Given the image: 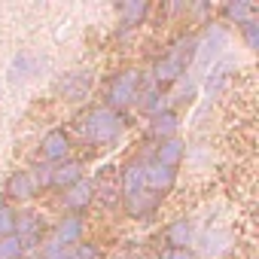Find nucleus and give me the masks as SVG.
Here are the masks:
<instances>
[{
	"label": "nucleus",
	"mask_w": 259,
	"mask_h": 259,
	"mask_svg": "<svg viewBox=\"0 0 259 259\" xmlns=\"http://www.w3.org/2000/svg\"><path fill=\"white\" fill-rule=\"evenodd\" d=\"M122 132H125V116L107 110L104 104L79 116V135L92 147H110L122 138Z\"/></svg>",
	"instance_id": "nucleus-1"
},
{
	"label": "nucleus",
	"mask_w": 259,
	"mask_h": 259,
	"mask_svg": "<svg viewBox=\"0 0 259 259\" xmlns=\"http://www.w3.org/2000/svg\"><path fill=\"white\" fill-rule=\"evenodd\" d=\"M195 37H183V40H177L159 61H156V67H153V85H159V89H165V85H174V82H180L183 79V73L192 67V61H195Z\"/></svg>",
	"instance_id": "nucleus-2"
},
{
	"label": "nucleus",
	"mask_w": 259,
	"mask_h": 259,
	"mask_svg": "<svg viewBox=\"0 0 259 259\" xmlns=\"http://www.w3.org/2000/svg\"><path fill=\"white\" fill-rule=\"evenodd\" d=\"M141 92H144V73L141 70H122V73H116L107 82L104 107L113 110V113H122L125 107H132V104L141 101Z\"/></svg>",
	"instance_id": "nucleus-3"
},
{
	"label": "nucleus",
	"mask_w": 259,
	"mask_h": 259,
	"mask_svg": "<svg viewBox=\"0 0 259 259\" xmlns=\"http://www.w3.org/2000/svg\"><path fill=\"white\" fill-rule=\"evenodd\" d=\"M226 43H229V31H226L223 25H210L207 34L195 43V61H192V64H195L198 70H210V67L217 64V58L223 55Z\"/></svg>",
	"instance_id": "nucleus-4"
},
{
	"label": "nucleus",
	"mask_w": 259,
	"mask_h": 259,
	"mask_svg": "<svg viewBox=\"0 0 259 259\" xmlns=\"http://www.w3.org/2000/svg\"><path fill=\"white\" fill-rule=\"evenodd\" d=\"M177 183V171L174 168H165L159 162H147L144 165V189L156 198H162L165 192H171Z\"/></svg>",
	"instance_id": "nucleus-5"
},
{
	"label": "nucleus",
	"mask_w": 259,
	"mask_h": 259,
	"mask_svg": "<svg viewBox=\"0 0 259 259\" xmlns=\"http://www.w3.org/2000/svg\"><path fill=\"white\" fill-rule=\"evenodd\" d=\"M40 156L46 165H58L64 159H70V135L64 128H52V132L43 135L40 141Z\"/></svg>",
	"instance_id": "nucleus-6"
},
{
	"label": "nucleus",
	"mask_w": 259,
	"mask_h": 259,
	"mask_svg": "<svg viewBox=\"0 0 259 259\" xmlns=\"http://www.w3.org/2000/svg\"><path fill=\"white\" fill-rule=\"evenodd\" d=\"M95 195H98V186L92 183V180H79V183H73L70 189H64V195H61V201H64V207L70 210V213H76V217H82V210L95 201Z\"/></svg>",
	"instance_id": "nucleus-7"
},
{
	"label": "nucleus",
	"mask_w": 259,
	"mask_h": 259,
	"mask_svg": "<svg viewBox=\"0 0 259 259\" xmlns=\"http://www.w3.org/2000/svg\"><path fill=\"white\" fill-rule=\"evenodd\" d=\"M92 82H95L92 70H73V73H64L58 79V92L64 95V101H82L89 95Z\"/></svg>",
	"instance_id": "nucleus-8"
},
{
	"label": "nucleus",
	"mask_w": 259,
	"mask_h": 259,
	"mask_svg": "<svg viewBox=\"0 0 259 259\" xmlns=\"http://www.w3.org/2000/svg\"><path fill=\"white\" fill-rule=\"evenodd\" d=\"M16 238L22 241V247H40L43 241V217L37 213H19L16 217Z\"/></svg>",
	"instance_id": "nucleus-9"
},
{
	"label": "nucleus",
	"mask_w": 259,
	"mask_h": 259,
	"mask_svg": "<svg viewBox=\"0 0 259 259\" xmlns=\"http://www.w3.org/2000/svg\"><path fill=\"white\" fill-rule=\"evenodd\" d=\"M192 241H195V226H192V220L180 217V220L168 223V229H165V244H168V250H189Z\"/></svg>",
	"instance_id": "nucleus-10"
},
{
	"label": "nucleus",
	"mask_w": 259,
	"mask_h": 259,
	"mask_svg": "<svg viewBox=\"0 0 259 259\" xmlns=\"http://www.w3.org/2000/svg\"><path fill=\"white\" fill-rule=\"evenodd\" d=\"M82 232H85V223L82 217L76 213H64L58 223H55V241L64 244V247H76L82 241Z\"/></svg>",
	"instance_id": "nucleus-11"
},
{
	"label": "nucleus",
	"mask_w": 259,
	"mask_h": 259,
	"mask_svg": "<svg viewBox=\"0 0 259 259\" xmlns=\"http://www.w3.org/2000/svg\"><path fill=\"white\" fill-rule=\"evenodd\" d=\"M144 165L147 162H128L125 171H122V198H125V204L147 192L144 189Z\"/></svg>",
	"instance_id": "nucleus-12"
},
{
	"label": "nucleus",
	"mask_w": 259,
	"mask_h": 259,
	"mask_svg": "<svg viewBox=\"0 0 259 259\" xmlns=\"http://www.w3.org/2000/svg\"><path fill=\"white\" fill-rule=\"evenodd\" d=\"M10 201H31L37 195V183L31 180L28 171H13L10 180H7V192H4Z\"/></svg>",
	"instance_id": "nucleus-13"
},
{
	"label": "nucleus",
	"mask_w": 259,
	"mask_h": 259,
	"mask_svg": "<svg viewBox=\"0 0 259 259\" xmlns=\"http://www.w3.org/2000/svg\"><path fill=\"white\" fill-rule=\"evenodd\" d=\"M82 180V162H76V159H64V162H58V165H52V186L55 189H70L73 183H79Z\"/></svg>",
	"instance_id": "nucleus-14"
},
{
	"label": "nucleus",
	"mask_w": 259,
	"mask_h": 259,
	"mask_svg": "<svg viewBox=\"0 0 259 259\" xmlns=\"http://www.w3.org/2000/svg\"><path fill=\"white\" fill-rule=\"evenodd\" d=\"M177 128H180V116L174 110H165V113H156L150 116V135L156 141H171L177 138Z\"/></svg>",
	"instance_id": "nucleus-15"
},
{
	"label": "nucleus",
	"mask_w": 259,
	"mask_h": 259,
	"mask_svg": "<svg viewBox=\"0 0 259 259\" xmlns=\"http://www.w3.org/2000/svg\"><path fill=\"white\" fill-rule=\"evenodd\" d=\"M183 156H186V144H183L180 138H171V141H159V147H156V159H153V162H159V165L177 171V165L183 162Z\"/></svg>",
	"instance_id": "nucleus-16"
},
{
	"label": "nucleus",
	"mask_w": 259,
	"mask_h": 259,
	"mask_svg": "<svg viewBox=\"0 0 259 259\" xmlns=\"http://www.w3.org/2000/svg\"><path fill=\"white\" fill-rule=\"evenodd\" d=\"M116 10H119V25H122V31H128V28H138V25L147 19L150 4H144V0H132V4H119Z\"/></svg>",
	"instance_id": "nucleus-17"
},
{
	"label": "nucleus",
	"mask_w": 259,
	"mask_h": 259,
	"mask_svg": "<svg viewBox=\"0 0 259 259\" xmlns=\"http://www.w3.org/2000/svg\"><path fill=\"white\" fill-rule=\"evenodd\" d=\"M37 67H40L37 55L19 52V55L13 58V64H10V82H25V79H31V76L37 73Z\"/></svg>",
	"instance_id": "nucleus-18"
},
{
	"label": "nucleus",
	"mask_w": 259,
	"mask_h": 259,
	"mask_svg": "<svg viewBox=\"0 0 259 259\" xmlns=\"http://www.w3.org/2000/svg\"><path fill=\"white\" fill-rule=\"evenodd\" d=\"M141 110H147L150 116H156V113H165L168 110V92L165 89H159V85H150V89H144L141 92Z\"/></svg>",
	"instance_id": "nucleus-19"
},
{
	"label": "nucleus",
	"mask_w": 259,
	"mask_h": 259,
	"mask_svg": "<svg viewBox=\"0 0 259 259\" xmlns=\"http://www.w3.org/2000/svg\"><path fill=\"white\" fill-rule=\"evenodd\" d=\"M223 16L229 22H235V25H244V22L256 19V7L247 4V0H229V4L223 7Z\"/></svg>",
	"instance_id": "nucleus-20"
},
{
	"label": "nucleus",
	"mask_w": 259,
	"mask_h": 259,
	"mask_svg": "<svg viewBox=\"0 0 259 259\" xmlns=\"http://www.w3.org/2000/svg\"><path fill=\"white\" fill-rule=\"evenodd\" d=\"M16 217H19V210H16L10 201L0 198V238L16 235Z\"/></svg>",
	"instance_id": "nucleus-21"
},
{
	"label": "nucleus",
	"mask_w": 259,
	"mask_h": 259,
	"mask_svg": "<svg viewBox=\"0 0 259 259\" xmlns=\"http://www.w3.org/2000/svg\"><path fill=\"white\" fill-rule=\"evenodd\" d=\"M0 259H25V247L16 235L0 238Z\"/></svg>",
	"instance_id": "nucleus-22"
},
{
	"label": "nucleus",
	"mask_w": 259,
	"mask_h": 259,
	"mask_svg": "<svg viewBox=\"0 0 259 259\" xmlns=\"http://www.w3.org/2000/svg\"><path fill=\"white\" fill-rule=\"evenodd\" d=\"M28 174H31V180L37 183V192H40V189H46V186H52V165L37 162V165H31V168H28Z\"/></svg>",
	"instance_id": "nucleus-23"
},
{
	"label": "nucleus",
	"mask_w": 259,
	"mask_h": 259,
	"mask_svg": "<svg viewBox=\"0 0 259 259\" xmlns=\"http://www.w3.org/2000/svg\"><path fill=\"white\" fill-rule=\"evenodd\" d=\"M226 241H229V235H226V232H207V235L201 238V253L217 256V253L226 247Z\"/></svg>",
	"instance_id": "nucleus-24"
},
{
	"label": "nucleus",
	"mask_w": 259,
	"mask_h": 259,
	"mask_svg": "<svg viewBox=\"0 0 259 259\" xmlns=\"http://www.w3.org/2000/svg\"><path fill=\"white\" fill-rule=\"evenodd\" d=\"M241 28V37H244V43H247V49L253 52V49H259V22L256 19H250V22H244V25H238Z\"/></svg>",
	"instance_id": "nucleus-25"
},
{
	"label": "nucleus",
	"mask_w": 259,
	"mask_h": 259,
	"mask_svg": "<svg viewBox=\"0 0 259 259\" xmlns=\"http://www.w3.org/2000/svg\"><path fill=\"white\" fill-rule=\"evenodd\" d=\"M40 259H70V247H64V244H58V241L52 238V241H46V244H43Z\"/></svg>",
	"instance_id": "nucleus-26"
},
{
	"label": "nucleus",
	"mask_w": 259,
	"mask_h": 259,
	"mask_svg": "<svg viewBox=\"0 0 259 259\" xmlns=\"http://www.w3.org/2000/svg\"><path fill=\"white\" fill-rule=\"evenodd\" d=\"M70 259H101V247L98 244H85V241H79L73 250H70Z\"/></svg>",
	"instance_id": "nucleus-27"
},
{
	"label": "nucleus",
	"mask_w": 259,
	"mask_h": 259,
	"mask_svg": "<svg viewBox=\"0 0 259 259\" xmlns=\"http://www.w3.org/2000/svg\"><path fill=\"white\" fill-rule=\"evenodd\" d=\"M159 259H198V256H195L192 250H168V247H165V250L159 253Z\"/></svg>",
	"instance_id": "nucleus-28"
},
{
	"label": "nucleus",
	"mask_w": 259,
	"mask_h": 259,
	"mask_svg": "<svg viewBox=\"0 0 259 259\" xmlns=\"http://www.w3.org/2000/svg\"><path fill=\"white\" fill-rule=\"evenodd\" d=\"M37 259H40V256H37Z\"/></svg>",
	"instance_id": "nucleus-29"
}]
</instances>
